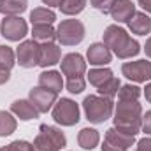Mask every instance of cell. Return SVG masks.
I'll list each match as a JSON object with an SVG mask.
<instances>
[{
  "label": "cell",
  "instance_id": "cell-1",
  "mask_svg": "<svg viewBox=\"0 0 151 151\" xmlns=\"http://www.w3.org/2000/svg\"><path fill=\"white\" fill-rule=\"evenodd\" d=\"M114 128L125 135L135 137L141 132L142 125V107L141 104L135 102H127V100H118L116 109H114Z\"/></svg>",
  "mask_w": 151,
  "mask_h": 151
},
{
  "label": "cell",
  "instance_id": "cell-2",
  "mask_svg": "<svg viewBox=\"0 0 151 151\" xmlns=\"http://www.w3.org/2000/svg\"><path fill=\"white\" fill-rule=\"evenodd\" d=\"M104 44L113 51L119 60H127L132 56H137L141 53V44L132 39L125 28L118 25H109L104 32Z\"/></svg>",
  "mask_w": 151,
  "mask_h": 151
},
{
  "label": "cell",
  "instance_id": "cell-3",
  "mask_svg": "<svg viewBox=\"0 0 151 151\" xmlns=\"http://www.w3.org/2000/svg\"><path fill=\"white\" fill-rule=\"evenodd\" d=\"M60 63H62V74L67 77V81H65L67 91H70L72 95L81 93L86 88V79H84L86 60L83 58V55L69 53L62 58Z\"/></svg>",
  "mask_w": 151,
  "mask_h": 151
},
{
  "label": "cell",
  "instance_id": "cell-4",
  "mask_svg": "<svg viewBox=\"0 0 151 151\" xmlns=\"http://www.w3.org/2000/svg\"><path fill=\"white\" fill-rule=\"evenodd\" d=\"M83 109L86 114V119L93 125H100L106 119H109L114 113L113 99L102 97V95H88L83 100Z\"/></svg>",
  "mask_w": 151,
  "mask_h": 151
},
{
  "label": "cell",
  "instance_id": "cell-5",
  "mask_svg": "<svg viewBox=\"0 0 151 151\" xmlns=\"http://www.w3.org/2000/svg\"><path fill=\"white\" fill-rule=\"evenodd\" d=\"M67 146V139L58 127L53 125H40L39 134L34 139L35 151H62Z\"/></svg>",
  "mask_w": 151,
  "mask_h": 151
},
{
  "label": "cell",
  "instance_id": "cell-6",
  "mask_svg": "<svg viewBox=\"0 0 151 151\" xmlns=\"http://www.w3.org/2000/svg\"><path fill=\"white\" fill-rule=\"evenodd\" d=\"M86 35V28L79 19H63L56 28V40L62 46H77Z\"/></svg>",
  "mask_w": 151,
  "mask_h": 151
},
{
  "label": "cell",
  "instance_id": "cell-7",
  "mask_svg": "<svg viewBox=\"0 0 151 151\" xmlns=\"http://www.w3.org/2000/svg\"><path fill=\"white\" fill-rule=\"evenodd\" d=\"M53 119L62 127H74L79 123V106L72 99H60L53 106Z\"/></svg>",
  "mask_w": 151,
  "mask_h": 151
},
{
  "label": "cell",
  "instance_id": "cell-8",
  "mask_svg": "<svg viewBox=\"0 0 151 151\" xmlns=\"http://www.w3.org/2000/svg\"><path fill=\"white\" fill-rule=\"evenodd\" d=\"M0 34L7 40L18 42L21 39H25V35L28 34V25L19 16H7L0 23Z\"/></svg>",
  "mask_w": 151,
  "mask_h": 151
},
{
  "label": "cell",
  "instance_id": "cell-9",
  "mask_svg": "<svg viewBox=\"0 0 151 151\" xmlns=\"http://www.w3.org/2000/svg\"><path fill=\"white\" fill-rule=\"evenodd\" d=\"M134 144H135V137L125 135L113 127L106 132L104 142H102L100 148H102V151H128Z\"/></svg>",
  "mask_w": 151,
  "mask_h": 151
},
{
  "label": "cell",
  "instance_id": "cell-10",
  "mask_svg": "<svg viewBox=\"0 0 151 151\" xmlns=\"http://www.w3.org/2000/svg\"><path fill=\"white\" fill-rule=\"evenodd\" d=\"M121 74L134 83H146L151 79V62L148 60L125 62L121 65Z\"/></svg>",
  "mask_w": 151,
  "mask_h": 151
},
{
  "label": "cell",
  "instance_id": "cell-11",
  "mask_svg": "<svg viewBox=\"0 0 151 151\" xmlns=\"http://www.w3.org/2000/svg\"><path fill=\"white\" fill-rule=\"evenodd\" d=\"M16 60L23 69H34L39 65V42L34 39L23 40L16 49Z\"/></svg>",
  "mask_w": 151,
  "mask_h": 151
},
{
  "label": "cell",
  "instance_id": "cell-12",
  "mask_svg": "<svg viewBox=\"0 0 151 151\" xmlns=\"http://www.w3.org/2000/svg\"><path fill=\"white\" fill-rule=\"evenodd\" d=\"M28 100L35 106V109H37L39 113H47L56 104L58 93H55V91H51L47 88H42V86H35V88L30 90Z\"/></svg>",
  "mask_w": 151,
  "mask_h": 151
},
{
  "label": "cell",
  "instance_id": "cell-13",
  "mask_svg": "<svg viewBox=\"0 0 151 151\" xmlns=\"http://www.w3.org/2000/svg\"><path fill=\"white\" fill-rule=\"evenodd\" d=\"M86 60L90 62V65L104 67V65H109L111 63L113 55H111V49L104 42H93L88 47V51H86Z\"/></svg>",
  "mask_w": 151,
  "mask_h": 151
},
{
  "label": "cell",
  "instance_id": "cell-14",
  "mask_svg": "<svg viewBox=\"0 0 151 151\" xmlns=\"http://www.w3.org/2000/svg\"><path fill=\"white\" fill-rule=\"evenodd\" d=\"M62 60V49L55 42H44L39 44V67L47 69L56 65Z\"/></svg>",
  "mask_w": 151,
  "mask_h": 151
},
{
  "label": "cell",
  "instance_id": "cell-15",
  "mask_svg": "<svg viewBox=\"0 0 151 151\" xmlns=\"http://www.w3.org/2000/svg\"><path fill=\"white\" fill-rule=\"evenodd\" d=\"M135 12V4L132 0H116L109 14L116 23H128Z\"/></svg>",
  "mask_w": 151,
  "mask_h": 151
},
{
  "label": "cell",
  "instance_id": "cell-16",
  "mask_svg": "<svg viewBox=\"0 0 151 151\" xmlns=\"http://www.w3.org/2000/svg\"><path fill=\"white\" fill-rule=\"evenodd\" d=\"M11 113L14 114L16 118H19L21 121H30V119H37L39 118V111L35 109V106L30 102V100H25V99H19V100H14L11 104Z\"/></svg>",
  "mask_w": 151,
  "mask_h": 151
},
{
  "label": "cell",
  "instance_id": "cell-17",
  "mask_svg": "<svg viewBox=\"0 0 151 151\" xmlns=\"http://www.w3.org/2000/svg\"><path fill=\"white\" fill-rule=\"evenodd\" d=\"M37 86H42V88H47L55 93H60L65 86L63 83V77H62V72L58 70H44L39 74V84Z\"/></svg>",
  "mask_w": 151,
  "mask_h": 151
},
{
  "label": "cell",
  "instance_id": "cell-18",
  "mask_svg": "<svg viewBox=\"0 0 151 151\" xmlns=\"http://www.w3.org/2000/svg\"><path fill=\"white\" fill-rule=\"evenodd\" d=\"M127 25L132 30V34H135V35H148V34H151V18L146 12H135Z\"/></svg>",
  "mask_w": 151,
  "mask_h": 151
},
{
  "label": "cell",
  "instance_id": "cell-19",
  "mask_svg": "<svg viewBox=\"0 0 151 151\" xmlns=\"http://www.w3.org/2000/svg\"><path fill=\"white\" fill-rule=\"evenodd\" d=\"M99 142H100V134L95 128H83L77 134V144L83 150H93L99 146Z\"/></svg>",
  "mask_w": 151,
  "mask_h": 151
},
{
  "label": "cell",
  "instance_id": "cell-20",
  "mask_svg": "<svg viewBox=\"0 0 151 151\" xmlns=\"http://www.w3.org/2000/svg\"><path fill=\"white\" fill-rule=\"evenodd\" d=\"M32 39L44 44V42H55L56 40V30L53 25H32Z\"/></svg>",
  "mask_w": 151,
  "mask_h": 151
},
{
  "label": "cell",
  "instance_id": "cell-21",
  "mask_svg": "<svg viewBox=\"0 0 151 151\" xmlns=\"http://www.w3.org/2000/svg\"><path fill=\"white\" fill-rule=\"evenodd\" d=\"M55 19H56V14L49 7H35L30 12V23L32 25H53Z\"/></svg>",
  "mask_w": 151,
  "mask_h": 151
},
{
  "label": "cell",
  "instance_id": "cell-22",
  "mask_svg": "<svg viewBox=\"0 0 151 151\" xmlns=\"http://www.w3.org/2000/svg\"><path fill=\"white\" fill-rule=\"evenodd\" d=\"M28 9V0H0V12L5 16H18Z\"/></svg>",
  "mask_w": 151,
  "mask_h": 151
},
{
  "label": "cell",
  "instance_id": "cell-23",
  "mask_svg": "<svg viewBox=\"0 0 151 151\" xmlns=\"http://www.w3.org/2000/svg\"><path fill=\"white\" fill-rule=\"evenodd\" d=\"M111 77H113V70L107 69V67H97V69H91V70L88 72V81H90V84L95 86V88L102 86V84H104L106 81H109Z\"/></svg>",
  "mask_w": 151,
  "mask_h": 151
},
{
  "label": "cell",
  "instance_id": "cell-24",
  "mask_svg": "<svg viewBox=\"0 0 151 151\" xmlns=\"http://www.w3.org/2000/svg\"><path fill=\"white\" fill-rule=\"evenodd\" d=\"M18 127L16 118L9 111H0V137H7L11 135Z\"/></svg>",
  "mask_w": 151,
  "mask_h": 151
},
{
  "label": "cell",
  "instance_id": "cell-25",
  "mask_svg": "<svg viewBox=\"0 0 151 151\" xmlns=\"http://www.w3.org/2000/svg\"><path fill=\"white\" fill-rule=\"evenodd\" d=\"M86 4H88V0H62L60 11L67 16H76L84 11Z\"/></svg>",
  "mask_w": 151,
  "mask_h": 151
},
{
  "label": "cell",
  "instance_id": "cell-26",
  "mask_svg": "<svg viewBox=\"0 0 151 151\" xmlns=\"http://www.w3.org/2000/svg\"><path fill=\"white\" fill-rule=\"evenodd\" d=\"M142 95L141 88L135 84H123L118 90V100H127V102H135Z\"/></svg>",
  "mask_w": 151,
  "mask_h": 151
},
{
  "label": "cell",
  "instance_id": "cell-27",
  "mask_svg": "<svg viewBox=\"0 0 151 151\" xmlns=\"http://www.w3.org/2000/svg\"><path fill=\"white\" fill-rule=\"evenodd\" d=\"M121 88V81L118 79V77H111L109 81H106L102 86H99L97 90H99V95H102V97H107V99H113L118 95V90Z\"/></svg>",
  "mask_w": 151,
  "mask_h": 151
},
{
  "label": "cell",
  "instance_id": "cell-28",
  "mask_svg": "<svg viewBox=\"0 0 151 151\" xmlns=\"http://www.w3.org/2000/svg\"><path fill=\"white\" fill-rule=\"evenodd\" d=\"M16 63V53L12 47L9 46H0V65L2 67H7V69H12Z\"/></svg>",
  "mask_w": 151,
  "mask_h": 151
},
{
  "label": "cell",
  "instance_id": "cell-29",
  "mask_svg": "<svg viewBox=\"0 0 151 151\" xmlns=\"http://www.w3.org/2000/svg\"><path fill=\"white\" fill-rule=\"evenodd\" d=\"M0 151H35V148L28 141H12L11 144L2 146Z\"/></svg>",
  "mask_w": 151,
  "mask_h": 151
},
{
  "label": "cell",
  "instance_id": "cell-30",
  "mask_svg": "<svg viewBox=\"0 0 151 151\" xmlns=\"http://www.w3.org/2000/svg\"><path fill=\"white\" fill-rule=\"evenodd\" d=\"M90 2H91V5H93L97 11H100L102 14H109V12H111V7L114 5L116 0H90Z\"/></svg>",
  "mask_w": 151,
  "mask_h": 151
},
{
  "label": "cell",
  "instance_id": "cell-31",
  "mask_svg": "<svg viewBox=\"0 0 151 151\" xmlns=\"http://www.w3.org/2000/svg\"><path fill=\"white\" fill-rule=\"evenodd\" d=\"M141 130H142L146 135H151V111H146V114H142V125H141Z\"/></svg>",
  "mask_w": 151,
  "mask_h": 151
},
{
  "label": "cell",
  "instance_id": "cell-32",
  "mask_svg": "<svg viewBox=\"0 0 151 151\" xmlns=\"http://www.w3.org/2000/svg\"><path fill=\"white\" fill-rule=\"evenodd\" d=\"M135 151H151V137H144L137 142Z\"/></svg>",
  "mask_w": 151,
  "mask_h": 151
},
{
  "label": "cell",
  "instance_id": "cell-33",
  "mask_svg": "<svg viewBox=\"0 0 151 151\" xmlns=\"http://www.w3.org/2000/svg\"><path fill=\"white\" fill-rule=\"evenodd\" d=\"M9 79H11V69H7V67H2V65H0V86H2V84H5Z\"/></svg>",
  "mask_w": 151,
  "mask_h": 151
},
{
  "label": "cell",
  "instance_id": "cell-34",
  "mask_svg": "<svg viewBox=\"0 0 151 151\" xmlns=\"http://www.w3.org/2000/svg\"><path fill=\"white\" fill-rule=\"evenodd\" d=\"M137 2L148 14H151V0H137Z\"/></svg>",
  "mask_w": 151,
  "mask_h": 151
},
{
  "label": "cell",
  "instance_id": "cell-35",
  "mask_svg": "<svg viewBox=\"0 0 151 151\" xmlns=\"http://www.w3.org/2000/svg\"><path fill=\"white\" fill-rule=\"evenodd\" d=\"M47 7H60V4H62V0H42Z\"/></svg>",
  "mask_w": 151,
  "mask_h": 151
},
{
  "label": "cell",
  "instance_id": "cell-36",
  "mask_svg": "<svg viewBox=\"0 0 151 151\" xmlns=\"http://www.w3.org/2000/svg\"><path fill=\"white\" fill-rule=\"evenodd\" d=\"M144 53H146V56L151 58V37L146 40V44H144Z\"/></svg>",
  "mask_w": 151,
  "mask_h": 151
},
{
  "label": "cell",
  "instance_id": "cell-37",
  "mask_svg": "<svg viewBox=\"0 0 151 151\" xmlns=\"http://www.w3.org/2000/svg\"><path fill=\"white\" fill-rule=\"evenodd\" d=\"M144 95H146V100L151 104V83L146 84V88H144Z\"/></svg>",
  "mask_w": 151,
  "mask_h": 151
}]
</instances>
